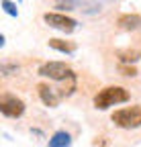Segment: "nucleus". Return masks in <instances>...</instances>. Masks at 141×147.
<instances>
[{
  "label": "nucleus",
  "mask_w": 141,
  "mask_h": 147,
  "mask_svg": "<svg viewBox=\"0 0 141 147\" xmlns=\"http://www.w3.org/2000/svg\"><path fill=\"white\" fill-rule=\"evenodd\" d=\"M129 100V92L121 86H107L98 90V94L94 96V106L98 110H107L115 104H121V102H127Z\"/></svg>",
  "instance_id": "f257e3e1"
},
{
  "label": "nucleus",
  "mask_w": 141,
  "mask_h": 147,
  "mask_svg": "<svg viewBox=\"0 0 141 147\" xmlns=\"http://www.w3.org/2000/svg\"><path fill=\"white\" fill-rule=\"evenodd\" d=\"M111 121L121 129H137L141 127V106H125L111 115Z\"/></svg>",
  "instance_id": "f03ea898"
},
{
  "label": "nucleus",
  "mask_w": 141,
  "mask_h": 147,
  "mask_svg": "<svg viewBox=\"0 0 141 147\" xmlns=\"http://www.w3.org/2000/svg\"><path fill=\"white\" fill-rule=\"evenodd\" d=\"M39 76L55 80V82H65V80H76V74L72 71V67L61 63V61H47L39 67Z\"/></svg>",
  "instance_id": "7ed1b4c3"
},
{
  "label": "nucleus",
  "mask_w": 141,
  "mask_h": 147,
  "mask_svg": "<svg viewBox=\"0 0 141 147\" xmlns=\"http://www.w3.org/2000/svg\"><path fill=\"white\" fill-rule=\"evenodd\" d=\"M43 21L51 27V29H57L61 33H72L78 27V21L72 16H65L61 12H45L43 14Z\"/></svg>",
  "instance_id": "20e7f679"
},
{
  "label": "nucleus",
  "mask_w": 141,
  "mask_h": 147,
  "mask_svg": "<svg viewBox=\"0 0 141 147\" xmlns=\"http://www.w3.org/2000/svg\"><path fill=\"white\" fill-rule=\"evenodd\" d=\"M0 113L8 119H19L25 115V102L12 94H2L0 96Z\"/></svg>",
  "instance_id": "39448f33"
},
{
  "label": "nucleus",
  "mask_w": 141,
  "mask_h": 147,
  "mask_svg": "<svg viewBox=\"0 0 141 147\" xmlns=\"http://www.w3.org/2000/svg\"><path fill=\"white\" fill-rule=\"evenodd\" d=\"M37 90H39V96H41L43 104H47V106H57V104H59L61 94H57L55 88H51L49 84H39Z\"/></svg>",
  "instance_id": "423d86ee"
},
{
  "label": "nucleus",
  "mask_w": 141,
  "mask_h": 147,
  "mask_svg": "<svg viewBox=\"0 0 141 147\" xmlns=\"http://www.w3.org/2000/svg\"><path fill=\"white\" fill-rule=\"evenodd\" d=\"M117 25L123 31H137V29H141V16L139 14H121Z\"/></svg>",
  "instance_id": "0eeeda50"
},
{
  "label": "nucleus",
  "mask_w": 141,
  "mask_h": 147,
  "mask_svg": "<svg viewBox=\"0 0 141 147\" xmlns=\"http://www.w3.org/2000/svg\"><path fill=\"white\" fill-rule=\"evenodd\" d=\"M69 145H72V135L67 131L53 133V137H51L49 143H47V147H69Z\"/></svg>",
  "instance_id": "6e6552de"
},
{
  "label": "nucleus",
  "mask_w": 141,
  "mask_h": 147,
  "mask_svg": "<svg viewBox=\"0 0 141 147\" xmlns=\"http://www.w3.org/2000/svg\"><path fill=\"white\" fill-rule=\"evenodd\" d=\"M49 47L55 49V51H61L65 55H72L76 51V43H69V41H63V39H49Z\"/></svg>",
  "instance_id": "1a4fd4ad"
},
{
  "label": "nucleus",
  "mask_w": 141,
  "mask_h": 147,
  "mask_svg": "<svg viewBox=\"0 0 141 147\" xmlns=\"http://www.w3.org/2000/svg\"><path fill=\"white\" fill-rule=\"evenodd\" d=\"M139 57H141V51H137V49H125L119 53L121 63H135V61H139Z\"/></svg>",
  "instance_id": "9d476101"
},
{
  "label": "nucleus",
  "mask_w": 141,
  "mask_h": 147,
  "mask_svg": "<svg viewBox=\"0 0 141 147\" xmlns=\"http://www.w3.org/2000/svg\"><path fill=\"white\" fill-rule=\"evenodd\" d=\"M2 8H4V12L10 14V16H19V8H16V4L10 2V0H2Z\"/></svg>",
  "instance_id": "9b49d317"
},
{
  "label": "nucleus",
  "mask_w": 141,
  "mask_h": 147,
  "mask_svg": "<svg viewBox=\"0 0 141 147\" xmlns=\"http://www.w3.org/2000/svg\"><path fill=\"white\" fill-rule=\"evenodd\" d=\"M119 71L123 74V76H131V78L137 76V69H135L133 65H127V63H121V65H119Z\"/></svg>",
  "instance_id": "f8f14e48"
},
{
  "label": "nucleus",
  "mask_w": 141,
  "mask_h": 147,
  "mask_svg": "<svg viewBox=\"0 0 141 147\" xmlns=\"http://www.w3.org/2000/svg\"><path fill=\"white\" fill-rule=\"evenodd\" d=\"M16 69H19L16 65H8V63H2V65H0V71H2L4 76H10V74H14Z\"/></svg>",
  "instance_id": "ddd939ff"
},
{
  "label": "nucleus",
  "mask_w": 141,
  "mask_h": 147,
  "mask_svg": "<svg viewBox=\"0 0 141 147\" xmlns=\"http://www.w3.org/2000/svg\"><path fill=\"white\" fill-rule=\"evenodd\" d=\"M19 2H23V0H19Z\"/></svg>",
  "instance_id": "4468645a"
}]
</instances>
